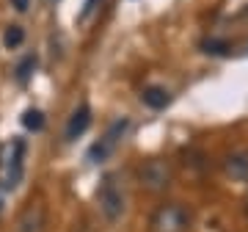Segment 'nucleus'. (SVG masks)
<instances>
[{"mask_svg":"<svg viewBox=\"0 0 248 232\" xmlns=\"http://www.w3.org/2000/svg\"><path fill=\"white\" fill-rule=\"evenodd\" d=\"M97 210L108 224L122 221L127 213V191L119 174H105L97 185Z\"/></svg>","mask_w":248,"mask_h":232,"instance_id":"f257e3e1","label":"nucleus"},{"mask_svg":"<svg viewBox=\"0 0 248 232\" xmlns=\"http://www.w3.org/2000/svg\"><path fill=\"white\" fill-rule=\"evenodd\" d=\"M25 155L28 147L22 138H11V141L0 144V171H3V185L14 191L22 180V171H25Z\"/></svg>","mask_w":248,"mask_h":232,"instance_id":"f03ea898","label":"nucleus"},{"mask_svg":"<svg viewBox=\"0 0 248 232\" xmlns=\"http://www.w3.org/2000/svg\"><path fill=\"white\" fill-rule=\"evenodd\" d=\"M187 227H190V210L179 202L160 205L149 218L152 232H187Z\"/></svg>","mask_w":248,"mask_h":232,"instance_id":"7ed1b4c3","label":"nucleus"},{"mask_svg":"<svg viewBox=\"0 0 248 232\" xmlns=\"http://www.w3.org/2000/svg\"><path fill=\"white\" fill-rule=\"evenodd\" d=\"M47 205L45 199H28L25 207L17 213L11 232H47Z\"/></svg>","mask_w":248,"mask_h":232,"instance_id":"20e7f679","label":"nucleus"},{"mask_svg":"<svg viewBox=\"0 0 248 232\" xmlns=\"http://www.w3.org/2000/svg\"><path fill=\"white\" fill-rule=\"evenodd\" d=\"M138 182H141L146 191H163V188H169V182H171L169 163L160 161V158L143 161L141 169H138Z\"/></svg>","mask_w":248,"mask_h":232,"instance_id":"39448f33","label":"nucleus"},{"mask_svg":"<svg viewBox=\"0 0 248 232\" xmlns=\"http://www.w3.org/2000/svg\"><path fill=\"white\" fill-rule=\"evenodd\" d=\"M127 125H130L127 119H116L113 125H110V127L105 130V135H102V138H99V141L94 144V147H91V152H89L91 161H94V163L108 161V158H110V155L116 152V147L122 144V135L127 133Z\"/></svg>","mask_w":248,"mask_h":232,"instance_id":"423d86ee","label":"nucleus"},{"mask_svg":"<svg viewBox=\"0 0 248 232\" xmlns=\"http://www.w3.org/2000/svg\"><path fill=\"white\" fill-rule=\"evenodd\" d=\"M89 125H91V108L89 105H78L75 111H72L69 122H66V141L80 138V135L89 130Z\"/></svg>","mask_w":248,"mask_h":232,"instance_id":"0eeeda50","label":"nucleus"},{"mask_svg":"<svg viewBox=\"0 0 248 232\" xmlns=\"http://www.w3.org/2000/svg\"><path fill=\"white\" fill-rule=\"evenodd\" d=\"M141 102L146 108H152V111H163V108L171 102V94L163 86H146V89L141 91Z\"/></svg>","mask_w":248,"mask_h":232,"instance_id":"6e6552de","label":"nucleus"},{"mask_svg":"<svg viewBox=\"0 0 248 232\" xmlns=\"http://www.w3.org/2000/svg\"><path fill=\"white\" fill-rule=\"evenodd\" d=\"M226 174L232 180L246 182L248 180V152H232L229 158H226Z\"/></svg>","mask_w":248,"mask_h":232,"instance_id":"1a4fd4ad","label":"nucleus"},{"mask_svg":"<svg viewBox=\"0 0 248 232\" xmlns=\"http://www.w3.org/2000/svg\"><path fill=\"white\" fill-rule=\"evenodd\" d=\"M25 28L22 25H17V22H14V25H6V31H3V47H6V50H17V47H22L25 45Z\"/></svg>","mask_w":248,"mask_h":232,"instance_id":"9d476101","label":"nucleus"},{"mask_svg":"<svg viewBox=\"0 0 248 232\" xmlns=\"http://www.w3.org/2000/svg\"><path fill=\"white\" fill-rule=\"evenodd\" d=\"M22 125H25L28 130H33V133H39V130L45 127V114H42L39 108H28L25 114H22Z\"/></svg>","mask_w":248,"mask_h":232,"instance_id":"9b49d317","label":"nucleus"},{"mask_svg":"<svg viewBox=\"0 0 248 232\" xmlns=\"http://www.w3.org/2000/svg\"><path fill=\"white\" fill-rule=\"evenodd\" d=\"M33 66H36V58H33V55H28L25 61L19 64V69H17V78H19V81H25L28 75H31V69H33Z\"/></svg>","mask_w":248,"mask_h":232,"instance_id":"f8f14e48","label":"nucleus"},{"mask_svg":"<svg viewBox=\"0 0 248 232\" xmlns=\"http://www.w3.org/2000/svg\"><path fill=\"white\" fill-rule=\"evenodd\" d=\"M9 3H11V9L19 11V14H22V11H28V6H31V0H9Z\"/></svg>","mask_w":248,"mask_h":232,"instance_id":"ddd939ff","label":"nucleus"},{"mask_svg":"<svg viewBox=\"0 0 248 232\" xmlns=\"http://www.w3.org/2000/svg\"><path fill=\"white\" fill-rule=\"evenodd\" d=\"M6 197H9V188L3 185V180H0V213H3V207H6Z\"/></svg>","mask_w":248,"mask_h":232,"instance_id":"4468645a","label":"nucleus"}]
</instances>
